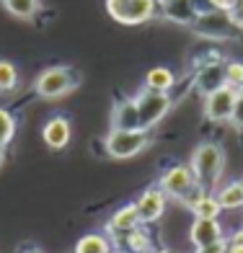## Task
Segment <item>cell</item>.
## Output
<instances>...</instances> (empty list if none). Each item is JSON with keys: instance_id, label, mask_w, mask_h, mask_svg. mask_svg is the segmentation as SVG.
I'll return each instance as SVG.
<instances>
[{"instance_id": "6da1fadb", "label": "cell", "mask_w": 243, "mask_h": 253, "mask_svg": "<svg viewBox=\"0 0 243 253\" xmlns=\"http://www.w3.org/2000/svg\"><path fill=\"white\" fill-rule=\"evenodd\" d=\"M189 168L202 189L215 191L223 181V170H225V150L212 140L199 142L189 155Z\"/></svg>"}, {"instance_id": "7a4b0ae2", "label": "cell", "mask_w": 243, "mask_h": 253, "mask_svg": "<svg viewBox=\"0 0 243 253\" xmlns=\"http://www.w3.org/2000/svg\"><path fill=\"white\" fill-rule=\"evenodd\" d=\"M153 145L150 129H109L103 137V153L111 160H132Z\"/></svg>"}, {"instance_id": "3957f363", "label": "cell", "mask_w": 243, "mask_h": 253, "mask_svg": "<svg viewBox=\"0 0 243 253\" xmlns=\"http://www.w3.org/2000/svg\"><path fill=\"white\" fill-rule=\"evenodd\" d=\"M78 83H80V78L75 75L73 67L52 65L34 78V93L44 101H54V98H62L67 93H73L78 88Z\"/></svg>"}, {"instance_id": "277c9868", "label": "cell", "mask_w": 243, "mask_h": 253, "mask_svg": "<svg viewBox=\"0 0 243 253\" xmlns=\"http://www.w3.org/2000/svg\"><path fill=\"white\" fill-rule=\"evenodd\" d=\"M106 13L122 26H143L160 16L158 0H106Z\"/></svg>"}, {"instance_id": "5b68a950", "label": "cell", "mask_w": 243, "mask_h": 253, "mask_svg": "<svg viewBox=\"0 0 243 253\" xmlns=\"http://www.w3.org/2000/svg\"><path fill=\"white\" fill-rule=\"evenodd\" d=\"M135 103H137V117H140V129H150V132L173 109L171 93H155V90H145V88L135 96Z\"/></svg>"}, {"instance_id": "8992f818", "label": "cell", "mask_w": 243, "mask_h": 253, "mask_svg": "<svg viewBox=\"0 0 243 253\" xmlns=\"http://www.w3.org/2000/svg\"><path fill=\"white\" fill-rule=\"evenodd\" d=\"M158 186L166 191L168 199L184 202L196 186H199V183H196V178H194V173H192L189 163H173V166H168L163 173H160Z\"/></svg>"}, {"instance_id": "52a82bcc", "label": "cell", "mask_w": 243, "mask_h": 253, "mask_svg": "<svg viewBox=\"0 0 243 253\" xmlns=\"http://www.w3.org/2000/svg\"><path fill=\"white\" fill-rule=\"evenodd\" d=\"M196 37L202 39H230L233 37V21H230V13H225V10H215V8H207V10H199V16H196V21L189 26Z\"/></svg>"}, {"instance_id": "ba28073f", "label": "cell", "mask_w": 243, "mask_h": 253, "mask_svg": "<svg viewBox=\"0 0 243 253\" xmlns=\"http://www.w3.org/2000/svg\"><path fill=\"white\" fill-rule=\"evenodd\" d=\"M236 98H238V90L230 88V85H220L217 90L207 93V96H204V103H202L204 119L212 122V124L230 122V117H233V109H236Z\"/></svg>"}, {"instance_id": "9c48e42d", "label": "cell", "mask_w": 243, "mask_h": 253, "mask_svg": "<svg viewBox=\"0 0 243 253\" xmlns=\"http://www.w3.org/2000/svg\"><path fill=\"white\" fill-rule=\"evenodd\" d=\"M220 85H225V60L220 54H212L210 60H204L196 65L194 70V88L199 90L202 96L212 93Z\"/></svg>"}, {"instance_id": "30bf717a", "label": "cell", "mask_w": 243, "mask_h": 253, "mask_svg": "<svg viewBox=\"0 0 243 253\" xmlns=\"http://www.w3.org/2000/svg\"><path fill=\"white\" fill-rule=\"evenodd\" d=\"M135 207H137V214H140V222L143 225H153V222H158L160 217L166 214L168 197H166V191L155 183V186H147L140 197L135 199Z\"/></svg>"}, {"instance_id": "8fae6325", "label": "cell", "mask_w": 243, "mask_h": 253, "mask_svg": "<svg viewBox=\"0 0 243 253\" xmlns=\"http://www.w3.org/2000/svg\"><path fill=\"white\" fill-rule=\"evenodd\" d=\"M137 225H143L140 214H137L135 202H130V204H122L119 210H114V214L106 220V225H103V233L111 238L114 246H119L124 240V235L130 233V230H135Z\"/></svg>"}, {"instance_id": "7c38bea8", "label": "cell", "mask_w": 243, "mask_h": 253, "mask_svg": "<svg viewBox=\"0 0 243 253\" xmlns=\"http://www.w3.org/2000/svg\"><path fill=\"white\" fill-rule=\"evenodd\" d=\"M181 204L187 207L194 217H202V220H220V214H223V207H220L215 191H207L202 186H196Z\"/></svg>"}, {"instance_id": "4fadbf2b", "label": "cell", "mask_w": 243, "mask_h": 253, "mask_svg": "<svg viewBox=\"0 0 243 253\" xmlns=\"http://www.w3.org/2000/svg\"><path fill=\"white\" fill-rule=\"evenodd\" d=\"M42 140H44V145H47L49 150H65V147L70 145V140H73L70 119L62 117V114L49 117L47 122H44V126H42Z\"/></svg>"}, {"instance_id": "5bb4252c", "label": "cell", "mask_w": 243, "mask_h": 253, "mask_svg": "<svg viewBox=\"0 0 243 253\" xmlns=\"http://www.w3.org/2000/svg\"><path fill=\"white\" fill-rule=\"evenodd\" d=\"M158 10L166 21L176 26H192L199 16V8L194 0H158Z\"/></svg>"}, {"instance_id": "9a60e30c", "label": "cell", "mask_w": 243, "mask_h": 253, "mask_svg": "<svg viewBox=\"0 0 243 253\" xmlns=\"http://www.w3.org/2000/svg\"><path fill=\"white\" fill-rule=\"evenodd\" d=\"M223 238H228V235H225V227L220 225V220H202V217H194V222L189 227V240H192L194 248L217 243V240H223Z\"/></svg>"}, {"instance_id": "2e32d148", "label": "cell", "mask_w": 243, "mask_h": 253, "mask_svg": "<svg viewBox=\"0 0 243 253\" xmlns=\"http://www.w3.org/2000/svg\"><path fill=\"white\" fill-rule=\"evenodd\" d=\"M111 126L109 129H140V117H137V103L132 98H119L111 106Z\"/></svg>"}, {"instance_id": "e0dca14e", "label": "cell", "mask_w": 243, "mask_h": 253, "mask_svg": "<svg viewBox=\"0 0 243 253\" xmlns=\"http://www.w3.org/2000/svg\"><path fill=\"white\" fill-rule=\"evenodd\" d=\"M176 85V73L171 67H150L143 78V88L145 90H155V93H171V88Z\"/></svg>"}, {"instance_id": "ac0fdd59", "label": "cell", "mask_w": 243, "mask_h": 253, "mask_svg": "<svg viewBox=\"0 0 243 253\" xmlns=\"http://www.w3.org/2000/svg\"><path fill=\"white\" fill-rule=\"evenodd\" d=\"M215 197L220 202V207L228 212L233 210H243V181H228V183H220L215 189Z\"/></svg>"}, {"instance_id": "d6986e66", "label": "cell", "mask_w": 243, "mask_h": 253, "mask_svg": "<svg viewBox=\"0 0 243 253\" xmlns=\"http://www.w3.org/2000/svg\"><path fill=\"white\" fill-rule=\"evenodd\" d=\"M114 251V243L111 238L103 233H86L78 238V243L73 248V253H111Z\"/></svg>"}, {"instance_id": "ffe728a7", "label": "cell", "mask_w": 243, "mask_h": 253, "mask_svg": "<svg viewBox=\"0 0 243 253\" xmlns=\"http://www.w3.org/2000/svg\"><path fill=\"white\" fill-rule=\"evenodd\" d=\"M124 248L130 253H153V235H150L147 225H137L135 230H130V233L124 235Z\"/></svg>"}, {"instance_id": "44dd1931", "label": "cell", "mask_w": 243, "mask_h": 253, "mask_svg": "<svg viewBox=\"0 0 243 253\" xmlns=\"http://www.w3.org/2000/svg\"><path fill=\"white\" fill-rule=\"evenodd\" d=\"M0 5L5 8V13H10L18 21H31L39 16L42 0H0Z\"/></svg>"}, {"instance_id": "7402d4cb", "label": "cell", "mask_w": 243, "mask_h": 253, "mask_svg": "<svg viewBox=\"0 0 243 253\" xmlns=\"http://www.w3.org/2000/svg\"><path fill=\"white\" fill-rule=\"evenodd\" d=\"M21 83L18 67L10 60H0V93H13Z\"/></svg>"}, {"instance_id": "603a6c76", "label": "cell", "mask_w": 243, "mask_h": 253, "mask_svg": "<svg viewBox=\"0 0 243 253\" xmlns=\"http://www.w3.org/2000/svg\"><path fill=\"white\" fill-rule=\"evenodd\" d=\"M13 137H16V117L8 109L0 106V147L5 150L13 142Z\"/></svg>"}, {"instance_id": "cb8c5ba5", "label": "cell", "mask_w": 243, "mask_h": 253, "mask_svg": "<svg viewBox=\"0 0 243 253\" xmlns=\"http://www.w3.org/2000/svg\"><path fill=\"white\" fill-rule=\"evenodd\" d=\"M225 85L243 90V62L241 60H225Z\"/></svg>"}, {"instance_id": "d4e9b609", "label": "cell", "mask_w": 243, "mask_h": 253, "mask_svg": "<svg viewBox=\"0 0 243 253\" xmlns=\"http://www.w3.org/2000/svg\"><path fill=\"white\" fill-rule=\"evenodd\" d=\"M230 124L236 129H243V90H238V98H236V109H233V117H230Z\"/></svg>"}, {"instance_id": "484cf974", "label": "cell", "mask_w": 243, "mask_h": 253, "mask_svg": "<svg viewBox=\"0 0 243 253\" xmlns=\"http://www.w3.org/2000/svg\"><path fill=\"white\" fill-rule=\"evenodd\" d=\"M194 253H228V238L217 240V243H210V246H199V248H194Z\"/></svg>"}, {"instance_id": "4316f807", "label": "cell", "mask_w": 243, "mask_h": 253, "mask_svg": "<svg viewBox=\"0 0 243 253\" xmlns=\"http://www.w3.org/2000/svg\"><path fill=\"white\" fill-rule=\"evenodd\" d=\"M228 13H230V21H233V26H236V29H243V0H238V3L228 10Z\"/></svg>"}, {"instance_id": "83f0119b", "label": "cell", "mask_w": 243, "mask_h": 253, "mask_svg": "<svg viewBox=\"0 0 243 253\" xmlns=\"http://www.w3.org/2000/svg\"><path fill=\"white\" fill-rule=\"evenodd\" d=\"M236 3H238V0H207V5H210V8H215V10H225V13H228L230 8H233Z\"/></svg>"}, {"instance_id": "f1b7e54d", "label": "cell", "mask_w": 243, "mask_h": 253, "mask_svg": "<svg viewBox=\"0 0 243 253\" xmlns=\"http://www.w3.org/2000/svg\"><path fill=\"white\" fill-rule=\"evenodd\" d=\"M228 240H230V243H238V246H243V225H241V227H236L233 233L228 235Z\"/></svg>"}, {"instance_id": "f546056e", "label": "cell", "mask_w": 243, "mask_h": 253, "mask_svg": "<svg viewBox=\"0 0 243 253\" xmlns=\"http://www.w3.org/2000/svg\"><path fill=\"white\" fill-rule=\"evenodd\" d=\"M228 253H243V246H238V243H230V240H228Z\"/></svg>"}, {"instance_id": "4dcf8cb0", "label": "cell", "mask_w": 243, "mask_h": 253, "mask_svg": "<svg viewBox=\"0 0 243 253\" xmlns=\"http://www.w3.org/2000/svg\"><path fill=\"white\" fill-rule=\"evenodd\" d=\"M21 253H44V251H42V248H34V246H29V248H24Z\"/></svg>"}, {"instance_id": "1f68e13d", "label": "cell", "mask_w": 243, "mask_h": 253, "mask_svg": "<svg viewBox=\"0 0 243 253\" xmlns=\"http://www.w3.org/2000/svg\"><path fill=\"white\" fill-rule=\"evenodd\" d=\"M3 166H5V150L0 147V168H3Z\"/></svg>"}, {"instance_id": "d6a6232c", "label": "cell", "mask_w": 243, "mask_h": 253, "mask_svg": "<svg viewBox=\"0 0 243 253\" xmlns=\"http://www.w3.org/2000/svg\"><path fill=\"white\" fill-rule=\"evenodd\" d=\"M153 253H176V251H171V248H155Z\"/></svg>"}]
</instances>
